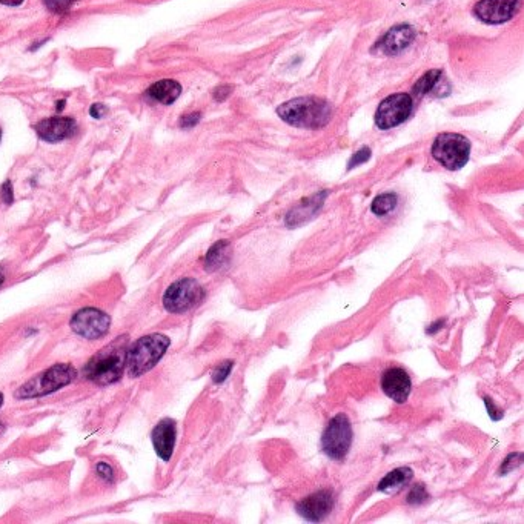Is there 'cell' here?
Here are the masks:
<instances>
[{
  "label": "cell",
  "instance_id": "obj_1",
  "mask_svg": "<svg viewBox=\"0 0 524 524\" xmlns=\"http://www.w3.org/2000/svg\"><path fill=\"white\" fill-rule=\"evenodd\" d=\"M277 114L285 123L295 128L320 130L332 119L329 102L317 97H297L277 108Z\"/></svg>",
  "mask_w": 524,
  "mask_h": 524
},
{
  "label": "cell",
  "instance_id": "obj_2",
  "mask_svg": "<svg viewBox=\"0 0 524 524\" xmlns=\"http://www.w3.org/2000/svg\"><path fill=\"white\" fill-rule=\"evenodd\" d=\"M128 338L119 337L111 345L88 361L84 368V377L98 386H110L119 382L125 372L126 349H128Z\"/></svg>",
  "mask_w": 524,
  "mask_h": 524
},
{
  "label": "cell",
  "instance_id": "obj_3",
  "mask_svg": "<svg viewBox=\"0 0 524 524\" xmlns=\"http://www.w3.org/2000/svg\"><path fill=\"white\" fill-rule=\"evenodd\" d=\"M171 340L164 334H148L126 349L125 370L131 378H139L148 374L165 357Z\"/></svg>",
  "mask_w": 524,
  "mask_h": 524
},
{
  "label": "cell",
  "instance_id": "obj_4",
  "mask_svg": "<svg viewBox=\"0 0 524 524\" xmlns=\"http://www.w3.org/2000/svg\"><path fill=\"white\" fill-rule=\"evenodd\" d=\"M77 378L76 368L69 363H57L43 372L34 375L14 392L17 400L39 399V397L57 392L62 387L71 385Z\"/></svg>",
  "mask_w": 524,
  "mask_h": 524
},
{
  "label": "cell",
  "instance_id": "obj_5",
  "mask_svg": "<svg viewBox=\"0 0 524 524\" xmlns=\"http://www.w3.org/2000/svg\"><path fill=\"white\" fill-rule=\"evenodd\" d=\"M432 157L449 171L462 169L471 157V142L455 132L438 134L432 143Z\"/></svg>",
  "mask_w": 524,
  "mask_h": 524
},
{
  "label": "cell",
  "instance_id": "obj_6",
  "mask_svg": "<svg viewBox=\"0 0 524 524\" xmlns=\"http://www.w3.org/2000/svg\"><path fill=\"white\" fill-rule=\"evenodd\" d=\"M205 297V287L195 278L183 277L166 287L161 303L169 314H185L200 304Z\"/></svg>",
  "mask_w": 524,
  "mask_h": 524
},
{
  "label": "cell",
  "instance_id": "obj_7",
  "mask_svg": "<svg viewBox=\"0 0 524 524\" xmlns=\"http://www.w3.org/2000/svg\"><path fill=\"white\" fill-rule=\"evenodd\" d=\"M352 432L351 421L345 414H337L324 429L321 435V449L331 460L341 462L349 452L352 446Z\"/></svg>",
  "mask_w": 524,
  "mask_h": 524
},
{
  "label": "cell",
  "instance_id": "obj_8",
  "mask_svg": "<svg viewBox=\"0 0 524 524\" xmlns=\"http://www.w3.org/2000/svg\"><path fill=\"white\" fill-rule=\"evenodd\" d=\"M69 328L79 337L89 341H96L103 338L110 332L111 317L102 309L89 308L88 306V308H82L72 314Z\"/></svg>",
  "mask_w": 524,
  "mask_h": 524
},
{
  "label": "cell",
  "instance_id": "obj_9",
  "mask_svg": "<svg viewBox=\"0 0 524 524\" xmlns=\"http://www.w3.org/2000/svg\"><path fill=\"white\" fill-rule=\"evenodd\" d=\"M412 110L414 101L409 94L397 93L387 96L377 108L375 125L383 131L392 130L408 120Z\"/></svg>",
  "mask_w": 524,
  "mask_h": 524
},
{
  "label": "cell",
  "instance_id": "obj_10",
  "mask_svg": "<svg viewBox=\"0 0 524 524\" xmlns=\"http://www.w3.org/2000/svg\"><path fill=\"white\" fill-rule=\"evenodd\" d=\"M523 0H480L472 8V14L486 25H501L517 16Z\"/></svg>",
  "mask_w": 524,
  "mask_h": 524
},
{
  "label": "cell",
  "instance_id": "obj_11",
  "mask_svg": "<svg viewBox=\"0 0 524 524\" xmlns=\"http://www.w3.org/2000/svg\"><path fill=\"white\" fill-rule=\"evenodd\" d=\"M334 494L331 491H319L295 504V511L308 521H321L328 517L334 509Z\"/></svg>",
  "mask_w": 524,
  "mask_h": 524
},
{
  "label": "cell",
  "instance_id": "obj_12",
  "mask_svg": "<svg viewBox=\"0 0 524 524\" xmlns=\"http://www.w3.org/2000/svg\"><path fill=\"white\" fill-rule=\"evenodd\" d=\"M412 389L409 374L403 368H389L382 375V391L395 403L403 404L408 401Z\"/></svg>",
  "mask_w": 524,
  "mask_h": 524
},
{
  "label": "cell",
  "instance_id": "obj_13",
  "mask_svg": "<svg viewBox=\"0 0 524 524\" xmlns=\"http://www.w3.org/2000/svg\"><path fill=\"white\" fill-rule=\"evenodd\" d=\"M177 438V424L173 418L160 420L151 432V441L157 457L164 463H168L174 454Z\"/></svg>",
  "mask_w": 524,
  "mask_h": 524
},
{
  "label": "cell",
  "instance_id": "obj_14",
  "mask_svg": "<svg viewBox=\"0 0 524 524\" xmlns=\"http://www.w3.org/2000/svg\"><path fill=\"white\" fill-rule=\"evenodd\" d=\"M414 40L415 30L411 25H397L375 43L374 50H378L385 56H397V54L408 50Z\"/></svg>",
  "mask_w": 524,
  "mask_h": 524
},
{
  "label": "cell",
  "instance_id": "obj_15",
  "mask_svg": "<svg viewBox=\"0 0 524 524\" xmlns=\"http://www.w3.org/2000/svg\"><path fill=\"white\" fill-rule=\"evenodd\" d=\"M77 125L71 117H50L35 125V132L45 142L57 143L69 139L76 132Z\"/></svg>",
  "mask_w": 524,
  "mask_h": 524
},
{
  "label": "cell",
  "instance_id": "obj_16",
  "mask_svg": "<svg viewBox=\"0 0 524 524\" xmlns=\"http://www.w3.org/2000/svg\"><path fill=\"white\" fill-rule=\"evenodd\" d=\"M180 94H182V86H180V84L176 82V80H171V79L159 80V82L149 86V89L147 91V96L149 98H152L154 102L164 103V105L174 103L180 97Z\"/></svg>",
  "mask_w": 524,
  "mask_h": 524
},
{
  "label": "cell",
  "instance_id": "obj_17",
  "mask_svg": "<svg viewBox=\"0 0 524 524\" xmlns=\"http://www.w3.org/2000/svg\"><path fill=\"white\" fill-rule=\"evenodd\" d=\"M328 195L326 191H323L321 194H317L314 195L311 198H306V200L302 202V205H298L297 207H294V210L287 214L286 217V223L287 227H297L298 222H300V219L306 220L309 219L311 215H315L317 214V211L321 207L323 202H324V197Z\"/></svg>",
  "mask_w": 524,
  "mask_h": 524
},
{
  "label": "cell",
  "instance_id": "obj_18",
  "mask_svg": "<svg viewBox=\"0 0 524 524\" xmlns=\"http://www.w3.org/2000/svg\"><path fill=\"white\" fill-rule=\"evenodd\" d=\"M412 477H414V472H412L411 467L394 469V471H391L383 478L380 483H378V491L387 492V494L400 491V489H403V487H406L411 483Z\"/></svg>",
  "mask_w": 524,
  "mask_h": 524
},
{
  "label": "cell",
  "instance_id": "obj_19",
  "mask_svg": "<svg viewBox=\"0 0 524 524\" xmlns=\"http://www.w3.org/2000/svg\"><path fill=\"white\" fill-rule=\"evenodd\" d=\"M229 261V241L219 240L207 249L205 256V269L214 273Z\"/></svg>",
  "mask_w": 524,
  "mask_h": 524
},
{
  "label": "cell",
  "instance_id": "obj_20",
  "mask_svg": "<svg viewBox=\"0 0 524 524\" xmlns=\"http://www.w3.org/2000/svg\"><path fill=\"white\" fill-rule=\"evenodd\" d=\"M397 203H399V195L394 193H385L374 198L372 205H370V211L378 217H383L392 212L397 207Z\"/></svg>",
  "mask_w": 524,
  "mask_h": 524
},
{
  "label": "cell",
  "instance_id": "obj_21",
  "mask_svg": "<svg viewBox=\"0 0 524 524\" xmlns=\"http://www.w3.org/2000/svg\"><path fill=\"white\" fill-rule=\"evenodd\" d=\"M441 77V71L440 69H432V71H428L426 74H424L417 84L414 85L412 88V93L415 96L418 97H423L429 94L431 91H433V88H435V85L438 84V80Z\"/></svg>",
  "mask_w": 524,
  "mask_h": 524
},
{
  "label": "cell",
  "instance_id": "obj_22",
  "mask_svg": "<svg viewBox=\"0 0 524 524\" xmlns=\"http://www.w3.org/2000/svg\"><path fill=\"white\" fill-rule=\"evenodd\" d=\"M232 368H234L232 360H227V361H223V363L217 365V368L212 370V382L215 385L223 383L231 375Z\"/></svg>",
  "mask_w": 524,
  "mask_h": 524
},
{
  "label": "cell",
  "instance_id": "obj_23",
  "mask_svg": "<svg viewBox=\"0 0 524 524\" xmlns=\"http://www.w3.org/2000/svg\"><path fill=\"white\" fill-rule=\"evenodd\" d=\"M96 475L106 484H113L115 482L114 469H113L111 465H108L106 462H97L96 463Z\"/></svg>",
  "mask_w": 524,
  "mask_h": 524
},
{
  "label": "cell",
  "instance_id": "obj_24",
  "mask_svg": "<svg viewBox=\"0 0 524 524\" xmlns=\"http://www.w3.org/2000/svg\"><path fill=\"white\" fill-rule=\"evenodd\" d=\"M429 499V494L426 491V487H424V484H415L409 495H408V503L409 504H421Z\"/></svg>",
  "mask_w": 524,
  "mask_h": 524
},
{
  "label": "cell",
  "instance_id": "obj_25",
  "mask_svg": "<svg viewBox=\"0 0 524 524\" xmlns=\"http://www.w3.org/2000/svg\"><path fill=\"white\" fill-rule=\"evenodd\" d=\"M76 2L77 0H45V5H47L48 10L52 13L63 14V13H67Z\"/></svg>",
  "mask_w": 524,
  "mask_h": 524
},
{
  "label": "cell",
  "instance_id": "obj_26",
  "mask_svg": "<svg viewBox=\"0 0 524 524\" xmlns=\"http://www.w3.org/2000/svg\"><path fill=\"white\" fill-rule=\"evenodd\" d=\"M370 156H372V152H370V149H369V148H361V149H358V151L355 152V154L349 159L348 171H351V169H354V168H357V166H360V165L366 164V161L370 159Z\"/></svg>",
  "mask_w": 524,
  "mask_h": 524
},
{
  "label": "cell",
  "instance_id": "obj_27",
  "mask_svg": "<svg viewBox=\"0 0 524 524\" xmlns=\"http://www.w3.org/2000/svg\"><path fill=\"white\" fill-rule=\"evenodd\" d=\"M200 119H202V113L194 111V113H189V114L180 117L178 125L182 130H189V128H194V126L200 122Z\"/></svg>",
  "mask_w": 524,
  "mask_h": 524
},
{
  "label": "cell",
  "instance_id": "obj_28",
  "mask_svg": "<svg viewBox=\"0 0 524 524\" xmlns=\"http://www.w3.org/2000/svg\"><path fill=\"white\" fill-rule=\"evenodd\" d=\"M0 197H2V202L5 205H11L14 202L13 183L10 182V180H6V182L2 185V188H0Z\"/></svg>",
  "mask_w": 524,
  "mask_h": 524
},
{
  "label": "cell",
  "instance_id": "obj_29",
  "mask_svg": "<svg viewBox=\"0 0 524 524\" xmlns=\"http://www.w3.org/2000/svg\"><path fill=\"white\" fill-rule=\"evenodd\" d=\"M484 404H486L487 412H489V415H491V418H492V420L499 421V420H501V418L504 417L503 411L496 408V406L494 404V401L489 399V397H484Z\"/></svg>",
  "mask_w": 524,
  "mask_h": 524
},
{
  "label": "cell",
  "instance_id": "obj_30",
  "mask_svg": "<svg viewBox=\"0 0 524 524\" xmlns=\"http://www.w3.org/2000/svg\"><path fill=\"white\" fill-rule=\"evenodd\" d=\"M231 93H232V86H229V85L219 86V88H215L214 98H215V101H219V102H223L231 96Z\"/></svg>",
  "mask_w": 524,
  "mask_h": 524
},
{
  "label": "cell",
  "instance_id": "obj_31",
  "mask_svg": "<svg viewBox=\"0 0 524 524\" xmlns=\"http://www.w3.org/2000/svg\"><path fill=\"white\" fill-rule=\"evenodd\" d=\"M108 113V108L102 103H94L91 106V110H89V115L93 117V119H102V117H105Z\"/></svg>",
  "mask_w": 524,
  "mask_h": 524
},
{
  "label": "cell",
  "instance_id": "obj_32",
  "mask_svg": "<svg viewBox=\"0 0 524 524\" xmlns=\"http://www.w3.org/2000/svg\"><path fill=\"white\" fill-rule=\"evenodd\" d=\"M443 324H445V321H443V320H438L437 323H433V324H431V326H429V329H428V334H435L437 331H440V328L443 326Z\"/></svg>",
  "mask_w": 524,
  "mask_h": 524
},
{
  "label": "cell",
  "instance_id": "obj_33",
  "mask_svg": "<svg viewBox=\"0 0 524 524\" xmlns=\"http://www.w3.org/2000/svg\"><path fill=\"white\" fill-rule=\"evenodd\" d=\"M0 4L6 6H19L23 4V0H0Z\"/></svg>",
  "mask_w": 524,
  "mask_h": 524
},
{
  "label": "cell",
  "instance_id": "obj_34",
  "mask_svg": "<svg viewBox=\"0 0 524 524\" xmlns=\"http://www.w3.org/2000/svg\"><path fill=\"white\" fill-rule=\"evenodd\" d=\"M63 106H65V101H60V102L57 103V113H60V111L63 110Z\"/></svg>",
  "mask_w": 524,
  "mask_h": 524
},
{
  "label": "cell",
  "instance_id": "obj_35",
  "mask_svg": "<svg viewBox=\"0 0 524 524\" xmlns=\"http://www.w3.org/2000/svg\"><path fill=\"white\" fill-rule=\"evenodd\" d=\"M4 432H5V424H4V423H0V437L4 435Z\"/></svg>",
  "mask_w": 524,
  "mask_h": 524
},
{
  "label": "cell",
  "instance_id": "obj_36",
  "mask_svg": "<svg viewBox=\"0 0 524 524\" xmlns=\"http://www.w3.org/2000/svg\"><path fill=\"white\" fill-rule=\"evenodd\" d=\"M4 282H5V275H4L2 270H0V285H2Z\"/></svg>",
  "mask_w": 524,
  "mask_h": 524
},
{
  "label": "cell",
  "instance_id": "obj_37",
  "mask_svg": "<svg viewBox=\"0 0 524 524\" xmlns=\"http://www.w3.org/2000/svg\"><path fill=\"white\" fill-rule=\"evenodd\" d=\"M2 404H4V394L0 392V408H2Z\"/></svg>",
  "mask_w": 524,
  "mask_h": 524
},
{
  "label": "cell",
  "instance_id": "obj_38",
  "mask_svg": "<svg viewBox=\"0 0 524 524\" xmlns=\"http://www.w3.org/2000/svg\"><path fill=\"white\" fill-rule=\"evenodd\" d=\"M0 140H2V130H0Z\"/></svg>",
  "mask_w": 524,
  "mask_h": 524
}]
</instances>
